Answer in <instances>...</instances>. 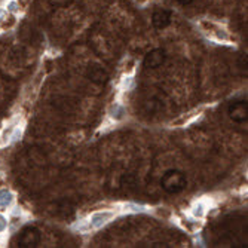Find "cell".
Listing matches in <instances>:
<instances>
[{
	"instance_id": "cell-9",
	"label": "cell",
	"mask_w": 248,
	"mask_h": 248,
	"mask_svg": "<svg viewBox=\"0 0 248 248\" xmlns=\"http://www.w3.org/2000/svg\"><path fill=\"white\" fill-rule=\"evenodd\" d=\"M178 3H182V5H190L193 0H177Z\"/></svg>"
},
{
	"instance_id": "cell-7",
	"label": "cell",
	"mask_w": 248,
	"mask_h": 248,
	"mask_svg": "<svg viewBox=\"0 0 248 248\" xmlns=\"http://www.w3.org/2000/svg\"><path fill=\"white\" fill-rule=\"evenodd\" d=\"M11 201H12V195L11 193H8V192L0 193V205H2V207H6L8 204H11Z\"/></svg>"
},
{
	"instance_id": "cell-8",
	"label": "cell",
	"mask_w": 248,
	"mask_h": 248,
	"mask_svg": "<svg viewBox=\"0 0 248 248\" xmlns=\"http://www.w3.org/2000/svg\"><path fill=\"white\" fill-rule=\"evenodd\" d=\"M5 228H6V220L2 216H0V231H3Z\"/></svg>"
},
{
	"instance_id": "cell-5",
	"label": "cell",
	"mask_w": 248,
	"mask_h": 248,
	"mask_svg": "<svg viewBox=\"0 0 248 248\" xmlns=\"http://www.w3.org/2000/svg\"><path fill=\"white\" fill-rule=\"evenodd\" d=\"M171 22V12L170 11H165V9H159L153 12L152 15V24L155 29L157 30H164L170 26Z\"/></svg>"
},
{
	"instance_id": "cell-2",
	"label": "cell",
	"mask_w": 248,
	"mask_h": 248,
	"mask_svg": "<svg viewBox=\"0 0 248 248\" xmlns=\"http://www.w3.org/2000/svg\"><path fill=\"white\" fill-rule=\"evenodd\" d=\"M229 116L236 124H244L248 119V104L245 100H236L229 104Z\"/></svg>"
},
{
	"instance_id": "cell-4",
	"label": "cell",
	"mask_w": 248,
	"mask_h": 248,
	"mask_svg": "<svg viewBox=\"0 0 248 248\" xmlns=\"http://www.w3.org/2000/svg\"><path fill=\"white\" fill-rule=\"evenodd\" d=\"M165 60H167L165 49L157 48V49H152L150 52L146 54L143 64L146 69H157V67H161L165 62Z\"/></svg>"
},
{
	"instance_id": "cell-3",
	"label": "cell",
	"mask_w": 248,
	"mask_h": 248,
	"mask_svg": "<svg viewBox=\"0 0 248 248\" xmlns=\"http://www.w3.org/2000/svg\"><path fill=\"white\" fill-rule=\"evenodd\" d=\"M40 238H42L40 232L36 228L29 226V228H26L24 231L19 233L16 244L21 248H31V247H36L40 242Z\"/></svg>"
},
{
	"instance_id": "cell-6",
	"label": "cell",
	"mask_w": 248,
	"mask_h": 248,
	"mask_svg": "<svg viewBox=\"0 0 248 248\" xmlns=\"http://www.w3.org/2000/svg\"><path fill=\"white\" fill-rule=\"evenodd\" d=\"M86 76H88L89 80H93V82H95L98 85L106 83L107 79H108L107 72L103 69V67H100V65H89L88 72H86Z\"/></svg>"
},
{
	"instance_id": "cell-1",
	"label": "cell",
	"mask_w": 248,
	"mask_h": 248,
	"mask_svg": "<svg viewBox=\"0 0 248 248\" xmlns=\"http://www.w3.org/2000/svg\"><path fill=\"white\" fill-rule=\"evenodd\" d=\"M186 174L180 170H168L161 178V187L168 195H177L186 189Z\"/></svg>"
}]
</instances>
